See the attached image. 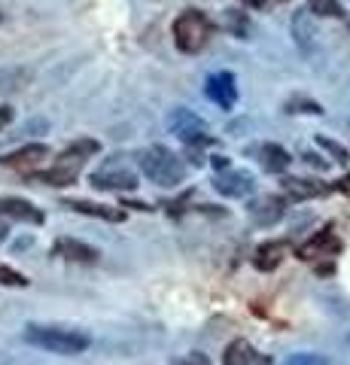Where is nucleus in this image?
<instances>
[{
    "mask_svg": "<svg viewBox=\"0 0 350 365\" xmlns=\"http://www.w3.org/2000/svg\"><path fill=\"white\" fill-rule=\"evenodd\" d=\"M0 25H3V12H0Z\"/></svg>",
    "mask_w": 350,
    "mask_h": 365,
    "instance_id": "nucleus-29",
    "label": "nucleus"
},
{
    "mask_svg": "<svg viewBox=\"0 0 350 365\" xmlns=\"http://www.w3.org/2000/svg\"><path fill=\"white\" fill-rule=\"evenodd\" d=\"M0 216L16 220V222H31V226H43V220H46L43 210L34 207L25 198H0Z\"/></svg>",
    "mask_w": 350,
    "mask_h": 365,
    "instance_id": "nucleus-14",
    "label": "nucleus"
},
{
    "mask_svg": "<svg viewBox=\"0 0 350 365\" xmlns=\"http://www.w3.org/2000/svg\"><path fill=\"white\" fill-rule=\"evenodd\" d=\"M10 122H12V107L10 104H0V131H3Z\"/></svg>",
    "mask_w": 350,
    "mask_h": 365,
    "instance_id": "nucleus-27",
    "label": "nucleus"
},
{
    "mask_svg": "<svg viewBox=\"0 0 350 365\" xmlns=\"http://www.w3.org/2000/svg\"><path fill=\"white\" fill-rule=\"evenodd\" d=\"M97 152H101V143H97L95 137H80V140H73L67 150H61V156L55 158L52 167L31 174V177L40 180V182H46V186H55V189L73 186V182L80 180L86 161L92 158V156H97Z\"/></svg>",
    "mask_w": 350,
    "mask_h": 365,
    "instance_id": "nucleus-1",
    "label": "nucleus"
},
{
    "mask_svg": "<svg viewBox=\"0 0 350 365\" xmlns=\"http://www.w3.org/2000/svg\"><path fill=\"white\" fill-rule=\"evenodd\" d=\"M290 113H314V116H323V107L317 101H290L286 104Z\"/></svg>",
    "mask_w": 350,
    "mask_h": 365,
    "instance_id": "nucleus-24",
    "label": "nucleus"
},
{
    "mask_svg": "<svg viewBox=\"0 0 350 365\" xmlns=\"http://www.w3.org/2000/svg\"><path fill=\"white\" fill-rule=\"evenodd\" d=\"M280 189H283L286 201H307V198H320V195H326L332 186H323V182H317V180L286 177L283 182H280Z\"/></svg>",
    "mask_w": 350,
    "mask_h": 365,
    "instance_id": "nucleus-16",
    "label": "nucleus"
},
{
    "mask_svg": "<svg viewBox=\"0 0 350 365\" xmlns=\"http://www.w3.org/2000/svg\"><path fill=\"white\" fill-rule=\"evenodd\" d=\"M22 338L31 344V347H40L46 353H58V356H76L82 350H89V332H80V329L70 326H49V322H27Z\"/></svg>",
    "mask_w": 350,
    "mask_h": 365,
    "instance_id": "nucleus-2",
    "label": "nucleus"
},
{
    "mask_svg": "<svg viewBox=\"0 0 350 365\" xmlns=\"http://www.w3.org/2000/svg\"><path fill=\"white\" fill-rule=\"evenodd\" d=\"M222 365H275L268 353L256 350L247 338H235L226 344V353H222Z\"/></svg>",
    "mask_w": 350,
    "mask_h": 365,
    "instance_id": "nucleus-13",
    "label": "nucleus"
},
{
    "mask_svg": "<svg viewBox=\"0 0 350 365\" xmlns=\"http://www.w3.org/2000/svg\"><path fill=\"white\" fill-rule=\"evenodd\" d=\"M67 210L73 213H82V216H95V220H104V222H122L125 220V210L122 207H107V204H95V201H65Z\"/></svg>",
    "mask_w": 350,
    "mask_h": 365,
    "instance_id": "nucleus-18",
    "label": "nucleus"
},
{
    "mask_svg": "<svg viewBox=\"0 0 350 365\" xmlns=\"http://www.w3.org/2000/svg\"><path fill=\"white\" fill-rule=\"evenodd\" d=\"M171 34H174V43H177L180 52L195 55L210 43V37H213V22H210L201 10H186L174 19Z\"/></svg>",
    "mask_w": 350,
    "mask_h": 365,
    "instance_id": "nucleus-4",
    "label": "nucleus"
},
{
    "mask_svg": "<svg viewBox=\"0 0 350 365\" xmlns=\"http://www.w3.org/2000/svg\"><path fill=\"white\" fill-rule=\"evenodd\" d=\"M52 256L65 259V262H76V265H95L101 259V250L86 241H76V237H58L52 244Z\"/></svg>",
    "mask_w": 350,
    "mask_h": 365,
    "instance_id": "nucleus-12",
    "label": "nucleus"
},
{
    "mask_svg": "<svg viewBox=\"0 0 350 365\" xmlns=\"http://www.w3.org/2000/svg\"><path fill=\"white\" fill-rule=\"evenodd\" d=\"M229 31L235 34V37H241V40H247V34H250V25H247V16L244 12H237L232 10L229 12Z\"/></svg>",
    "mask_w": 350,
    "mask_h": 365,
    "instance_id": "nucleus-23",
    "label": "nucleus"
},
{
    "mask_svg": "<svg viewBox=\"0 0 350 365\" xmlns=\"http://www.w3.org/2000/svg\"><path fill=\"white\" fill-rule=\"evenodd\" d=\"M27 283H31V280H27L22 271H16V268H10V265L0 262V286H16V290H25Z\"/></svg>",
    "mask_w": 350,
    "mask_h": 365,
    "instance_id": "nucleus-21",
    "label": "nucleus"
},
{
    "mask_svg": "<svg viewBox=\"0 0 350 365\" xmlns=\"http://www.w3.org/2000/svg\"><path fill=\"white\" fill-rule=\"evenodd\" d=\"M171 131L177 134L189 150H207V146L216 143V137L210 134V128L205 125V119L195 116L192 110H174L171 113Z\"/></svg>",
    "mask_w": 350,
    "mask_h": 365,
    "instance_id": "nucleus-5",
    "label": "nucleus"
},
{
    "mask_svg": "<svg viewBox=\"0 0 350 365\" xmlns=\"http://www.w3.org/2000/svg\"><path fill=\"white\" fill-rule=\"evenodd\" d=\"M0 241H6V226L0 222Z\"/></svg>",
    "mask_w": 350,
    "mask_h": 365,
    "instance_id": "nucleus-28",
    "label": "nucleus"
},
{
    "mask_svg": "<svg viewBox=\"0 0 350 365\" xmlns=\"http://www.w3.org/2000/svg\"><path fill=\"white\" fill-rule=\"evenodd\" d=\"M213 189L226 198H247L256 189V177L250 171H241V167H222L213 177Z\"/></svg>",
    "mask_w": 350,
    "mask_h": 365,
    "instance_id": "nucleus-7",
    "label": "nucleus"
},
{
    "mask_svg": "<svg viewBox=\"0 0 350 365\" xmlns=\"http://www.w3.org/2000/svg\"><path fill=\"white\" fill-rule=\"evenodd\" d=\"M305 161H311V165H314V167H320V171H329V167H332V165H329V161H323V158H320L317 152H305Z\"/></svg>",
    "mask_w": 350,
    "mask_h": 365,
    "instance_id": "nucleus-26",
    "label": "nucleus"
},
{
    "mask_svg": "<svg viewBox=\"0 0 350 365\" xmlns=\"http://www.w3.org/2000/svg\"><path fill=\"white\" fill-rule=\"evenodd\" d=\"M180 365H210V356L201 353V350H192V353H186V360Z\"/></svg>",
    "mask_w": 350,
    "mask_h": 365,
    "instance_id": "nucleus-25",
    "label": "nucleus"
},
{
    "mask_svg": "<svg viewBox=\"0 0 350 365\" xmlns=\"http://www.w3.org/2000/svg\"><path fill=\"white\" fill-rule=\"evenodd\" d=\"M137 165H140V171H143L146 180L156 182V186H162V189H174L186 180L183 158H180L174 150L162 146V143L146 146V150L137 156Z\"/></svg>",
    "mask_w": 350,
    "mask_h": 365,
    "instance_id": "nucleus-3",
    "label": "nucleus"
},
{
    "mask_svg": "<svg viewBox=\"0 0 350 365\" xmlns=\"http://www.w3.org/2000/svg\"><path fill=\"white\" fill-rule=\"evenodd\" d=\"M286 204H290V201H286L283 195H259L256 201L247 204V213L253 222H259V226H275V222L283 220Z\"/></svg>",
    "mask_w": 350,
    "mask_h": 365,
    "instance_id": "nucleus-11",
    "label": "nucleus"
},
{
    "mask_svg": "<svg viewBox=\"0 0 350 365\" xmlns=\"http://www.w3.org/2000/svg\"><path fill=\"white\" fill-rule=\"evenodd\" d=\"M307 10L320 19H345V6L338 0H307Z\"/></svg>",
    "mask_w": 350,
    "mask_h": 365,
    "instance_id": "nucleus-19",
    "label": "nucleus"
},
{
    "mask_svg": "<svg viewBox=\"0 0 350 365\" xmlns=\"http://www.w3.org/2000/svg\"><path fill=\"white\" fill-rule=\"evenodd\" d=\"M283 365H332V362H329V356H323V353L305 350V353H292V356H286Z\"/></svg>",
    "mask_w": 350,
    "mask_h": 365,
    "instance_id": "nucleus-20",
    "label": "nucleus"
},
{
    "mask_svg": "<svg viewBox=\"0 0 350 365\" xmlns=\"http://www.w3.org/2000/svg\"><path fill=\"white\" fill-rule=\"evenodd\" d=\"M43 158H49V146L46 143H27L22 150L10 152V156L0 158V167H10V171H19V174H34Z\"/></svg>",
    "mask_w": 350,
    "mask_h": 365,
    "instance_id": "nucleus-10",
    "label": "nucleus"
},
{
    "mask_svg": "<svg viewBox=\"0 0 350 365\" xmlns=\"http://www.w3.org/2000/svg\"><path fill=\"white\" fill-rule=\"evenodd\" d=\"M341 237L335 235V228L332 226H326V228H320L314 237H307V244H302L299 247V259H332V256H338L341 252Z\"/></svg>",
    "mask_w": 350,
    "mask_h": 365,
    "instance_id": "nucleus-8",
    "label": "nucleus"
},
{
    "mask_svg": "<svg viewBox=\"0 0 350 365\" xmlns=\"http://www.w3.org/2000/svg\"><path fill=\"white\" fill-rule=\"evenodd\" d=\"M205 95L216 104L220 110H232L237 104V82L229 70H220V73H210L205 82Z\"/></svg>",
    "mask_w": 350,
    "mask_h": 365,
    "instance_id": "nucleus-9",
    "label": "nucleus"
},
{
    "mask_svg": "<svg viewBox=\"0 0 350 365\" xmlns=\"http://www.w3.org/2000/svg\"><path fill=\"white\" fill-rule=\"evenodd\" d=\"M317 143H320V146H323V150L329 152V156H335V161H338V165H347V161H350V156H347V150H345V146H341V143H338V140H332V137H326V134H320V137H317Z\"/></svg>",
    "mask_w": 350,
    "mask_h": 365,
    "instance_id": "nucleus-22",
    "label": "nucleus"
},
{
    "mask_svg": "<svg viewBox=\"0 0 350 365\" xmlns=\"http://www.w3.org/2000/svg\"><path fill=\"white\" fill-rule=\"evenodd\" d=\"M250 156H256V161L265 167L268 174H283L286 167H290V152L283 150L280 143H259L250 150Z\"/></svg>",
    "mask_w": 350,
    "mask_h": 365,
    "instance_id": "nucleus-15",
    "label": "nucleus"
},
{
    "mask_svg": "<svg viewBox=\"0 0 350 365\" xmlns=\"http://www.w3.org/2000/svg\"><path fill=\"white\" fill-rule=\"evenodd\" d=\"M89 182L101 192H131V189H137V174L131 167H122L119 161H110L101 171H95Z\"/></svg>",
    "mask_w": 350,
    "mask_h": 365,
    "instance_id": "nucleus-6",
    "label": "nucleus"
},
{
    "mask_svg": "<svg viewBox=\"0 0 350 365\" xmlns=\"http://www.w3.org/2000/svg\"><path fill=\"white\" fill-rule=\"evenodd\" d=\"M283 259H286V244L283 241H262L253 252V265H256V271H262V274L277 271L280 265H283Z\"/></svg>",
    "mask_w": 350,
    "mask_h": 365,
    "instance_id": "nucleus-17",
    "label": "nucleus"
}]
</instances>
